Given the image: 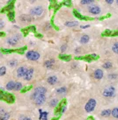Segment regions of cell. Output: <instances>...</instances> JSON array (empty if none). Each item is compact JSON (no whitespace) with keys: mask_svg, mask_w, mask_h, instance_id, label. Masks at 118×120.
Here are the masks:
<instances>
[{"mask_svg":"<svg viewBox=\"0 0 118 120\" xmlns=\"http://www.w3.org/2000/svg\"><path fill=\"white\" fill-rule=\"evenodd\" d=\"M15 85H16V82H13V81H11L8 83L6 84V90L11 91V90H14L15 89Z\"/></svg>","mask_w":118,"mask_h":120,"instance_id":"cell-15","label":"cell"},{"mask_svg":"<svg viewBox=\"0 0 118 120\" xmlns=\"http://www.w3.org/2000/svg\"><path fill=\"white\" fill-rule=\"evenodd\" d=\"M75 53H79L81 52V49L80 48H79V47H78V48H76V49H75Z\"/></svg>","mask_w":118,"mask_h":120,"instance_id":"cell-42","label":"cell"},{"mask_svg":"<svg viewBox=\"0 0 118 120\" xmlns=\"http://www.w3.org/2000/svg\"><path fill=\"white\" fill-rule=\"evenodd\" d=\"M27 72V68L26 67H20L17 69V76L18 77H25Z\"/></svg>","mask_w":118,"mask_h":120,"instance_id":"cell-8","label":"cell"},{"mask_svg":"<svg viewBox=\"0 0 118 120\" xmlns=\"http://www.w3.org/2000/svg\"><path fill=\"white\" fill-rule=\"evenodd\" d=\"M4 97H5V93L2 90H0V100H4Z\"/></svg>","mask_w":118,"mask_h":120,"instance_id":"cell-37","label":"cell"},{"mask_svg":"<svg viewBox=\"0 0 118 120\" xmlns=\"http://www.w3.org/2000/svg\"><path fill=\"white\" fill-rule=\"evenodd\" d=\"M111 115L115 117V118H118V107H116V108H115V109L112 110Z\"/></svg>","mask_w":118,"mask_h":120,"instance_id":"cell-25","label":"cell"},{"mask_svg":"<svg viewBox=\"0 0 118 120\" xmlns=\"http://www.w3.org/2000/svg\"><path fill=\"white\" fill-rule=\"evenodd\" d=\"M8 18H9V19L12 20V21H14V12L12 11H11L8 12Z\"/></svg>","mask_w":118,"mask_h":120,"instance_id":"cell-30","label":"cell"},{"mask_svg":"<svg viewBox=\"0 0 118 120\" xmlns=\"http://www.w3.org/2000/svg\"><path fill=\"white\" fill-rule=\"evenodd\" d=\"M25 49H26V47H24V48H21V49H20V50H17V52H18V53H24Z\"/></svg>","mask_w":118,"mask_h":120,"instance_id":"cell-43","label":"cell"},{"mask_svg":"<svg viewBox=\"0 0 118 120\" xmlns=\"http://www.w3.org/2000/svg\"><path fill=\"white\" fill-rule=\"evenodd\" d=\"M94 78L97 79V80H101V78H103V75H104V73L101 69H96L94 71Z\"/></svg>","mask_w":118,"mask_h":120,"instance_id":"cell-12","label":"cell"},{"mask_svg":"<svg viewBox=\"0 0 118 120\" xmlns=\"http://www.w3.org/2000/svg\"><path fill=\"white\" fill-rule=\"evenodd\" d=\"M22 87H23L22 83L20 82H16V85H15V89H14V90H16V91L21 90H22Z\"/></svg>","mask_w":118,"mask_h":120,"instance_id":"cell-24","label":"cell"},{"mask_svg":"<svg viewBox=\"0 0 118 120\" xmlns=\"http://www.w3.org/2000/svg\"><path fill=\"white\" fill-rule=\"evenodd\" d=\"M26 57L30 60H37L40 59V53L34 50L27 51L26 53Z\"/></svg>","mask_w":118,"mask_h":120,"instance_id":"cell-3","label":"cell"},{"mask_svg":"<svg viewBox=\"0 0 118 120\" xmlns=\"http://www.w3.org/2000/svg\"><path fill=\"white\" fill-rule=\"evenodd\" d=\"M20 40V34H16V35H13V36H12L7 39V44L10 45V46H15L19 42Z\"/></svg>","mask_w":118,"mask_h":120,"instance_id":"cell-5","label":"cell"},{"mask_svg":"<svg viewBox=\"0 0 118 120\" xmlns=\"http://www.w3.org/2000/svg\"><path fill=\"white\" fill-rule=\"evenodd\" d=\"M48 83L50 84V85H54L57 82V77L55 76V75H52V76H49L48 78Z\"/></svg>","mask_w":118,"mask_h":120,"instance_id":"cell-14","label":"cell"},{"mask_svg":"<svg viewBox=\"0 0 118 120\" xmlns=\"http://www.w3.org/2000/svg\"><path fill=\"white\" fill-rule=\"evenodd\" d=\"M73 12H74V14H75V16H76V17L77 18H78V19H87V18H85V17H83V16H82V15H81V14H79L78 12V11H73Z\"/></svg>","mask_w":118,"mask_h":120,"instance_id":"cell-31","label":"cell"},{"mask_svg":"<svg viewBox=\"0 0 118 120\" xmlns=\"http://www.w3.org/2000/svg\"><path fill=\"white\" fill-rule=\"evenodd\" d=\"M54 63H55V60H46L45 62H44V67L49 68V69H50L53 68L54 66Z\"/></svg>","mask_w":118,"mask_h":120,"instance_id":"cell-13","label":"cell"},{"mask_svg":"<svg viewBox=\"0 0 118 120\" xmlns=\"http://www.w3.org/2000/svg\"><path fill=\"white\" fill-rule=\"evenodd\" d=\"M112 51L115 53H117L118 54V42H115V43L112 46Z\"/></svg>","mask_w":118,"mask_h":120,"instance_id":"cell-28","label":"cell"},{"mask_svg":"<svg viewBox=\"0 0 118 120\" xmlns=\"http://www.w3.org/2000/svg\"><path fill=\"white\" fill-rule=\"evenodd\" d=\"M21 120H32L31 118H29V117H21Z\"/></svg>","mask_w":118,"mask_h":120,"instance_id":"cell-45","label":"cell"},{"mask_svg":"<svg viewBox=\"0 0 118 120\" xmlns=\"http://www.w3.org/2000/svg\"><path fill=\"white\" fill-rule=\"evenodd\" d=\"M67 92V89H66V87H61L59 89L57 90V93L58 95H62V94H64Z\"/></svg>","mask_w":118,"mask_h":120,"instance_id":"cell-21","label":"cell"},{"mask_svg":"<svg viewBox=\"0 0 118 120\" xmlns=\"http://www.w3.org/2000/svg\"><path fill=\"white\" fill-rule=\"evenodd\" d=\"M112 114V110H104L101 111V116L103 117H108L110 115Z\"/></svg>","mask_w":118,"mask_h":120,"instance_id":"cell-18","label":"cell"},{"mask_svg":"<svg viewBox=\"0 0 118 120\" xmlns=\"http://www.w3.org/2000/svg\"><path fill=\"white\" fill-rule=\"evenodd\" d=\"M112 63L111 62H105L103 65H102V68H105V69H109V68H112Z\"/></svg>","mask_w":118,"mask_h":120,"instance_id":"cell-26","label":"cell"},{"mask_svg":"<svg viewBox=\"0 0 118 120\" xmlns=\"http://www.w3.org/2000/svg\"><path fill=\"white\" fill-rule=\"evenodd\" d=\"M4 101H6L7 103H13L14 102V97L11 94L5 93V97H4Z\"/></svg>","mask_w":118,"mask_h":120,"instance_id":"cell-16","label":"cell"},{"mask_svg":"<svg viewBox=\"0 0 118 120\" xmlns=\"http://www.w3.org/2000/svg\"><path fill=\"white\" fill-rule=\"evenodd\" d=\"M4 26V22L0 19V28H3Z\"/></svg>","mask_w":118,"mask_h":120,"instance_id":"cell-41","label":"cell"},{"mask_svg":"<svg viewBox=\"0 0 118 120\" xmlns=\"http://www.w3.org/2000/svg\"><path fill=\"white\" fill-rule=\"evenodd\" d=\"M9 118H10V113L0 109V120H9Z\"/></svg>","mask_w":118,"mask_h":120,"instance_id":"cell-10","label":"cell"},{"mask_svg":"<svg viewBox=\"0 0 118 120\" xmlns=\"http://www.w3.org/2000/svg\"><path fill=\"white\" fill-rule=\"evenodd\" d=\"M18 63V61L16 60H10V62H9V66L11 67H14V66H16Z\"/></svg>","mask_w":118,"mask_h":120,"instance_id":"cell-34","label":"cell"},{"mask_svg":"<svg viewBox=\"0 0 118 120\" xmlns=\"http://www.w3.org/2000/svg\"><path fill=\"white\" fill-rule=\"evenodd\" d=\"M96 100L94 99V98H91L89 99L88 102L86 103L85 106V110L86 112H92L93 110L95 109V106H96Z\"/></svg>","mask_w":118,"mask_h":120,"instance_id":"cell-2","label":"cell"},{"mask_svg":"<svg viewBox=\"0 0 118 120\" xmlns=\"http://www.w3.org/2000/svg\"><path fill=\"white\" fill-rule=\"evenodd\" d=\"M64 25L68 27H74L78 26V21H67V22H65Z\"/></svg>","mask_w":118,"mask_h":120,"instance_id":"cell-19","label":"cell"},{"mask_svg":"<svg viewBox=\"0 0 118 120\" xmlns=\"http://www.w3.org/2000/svg\"><path fill=\"white\" fill-rule=\"evenodd\" d=\"M35 1H36V0H30V1H29V2H30V3H34V2H35Z\"/></svg>","mask_w":118,"mask_h":120,"instance_id":"cell-46","label":"cell"},{"mask_svg":"<svg viewBox=\"0 0 118 120\" xmlns=\"http://www.w3.org/2000/svg\"><path fill=\"white\" fill-rule=\"evenodd\" d=\"M49 2H52V0H49Z\"/></svg>","mask_w":118,"mask_h":120,"instance_id":"cell-50","label":"cell"},{"mask_svg":"<svg viewBox=\"0 0 118 120\" xmlns=\"http://www.w3.org/2000/svg\"><path fill=\"white\" fill-rule=\"evenodd\" d=\"M105 1H106V3L108 4H112L114 3L115 0H105Z\"/></svg>","mask_w":118,"mask_h":120,"instance_id":"cell-40","label":"cell"},{"mask_svg":"<svg viewBox=\"0 0 118 120\" xmlns=\"http://www.w3.org/2000/svg\"><path fill=\"white\" fill-rule=\"evenodd\" d=\"M57 104H58V100L57 98H53V99L49 102V106L50 107H56V106H57Z\"/></svg>","mask_w":118,"mask_h":120,"instance_id":"cell-22","label":"cell"},{"mask_svg":"<svg viewBox=\"0 0 118 120\" xmlns=\"http://www.w3.org/2000/svg\"><path fill=\"white\" fill-rule=\"evenodd\" d=\"M103 35L104 36H110V35H112V32L110 30H106L103 33Z\"/></svg>","mask_w":118,"mask_h":120,"instance_id":"cell-36","label":"cell"},{"mask_svg":"<svg viewBox=\"0 0 118 120\" xmlns=\"http://www.w3.org/2000/svg\"><path fill=\"white\" fill-rule=\"evenodd\" d=\"M20 20H21V22H25V23H28V22H31L33 19L31 17L30 15H27V14H24V15H21L20 16Z\"/></svg>","mask_w":118,"mask_h":120,"instance_id":"cell-11","label":"cell"},{"mask_svg":"<svg viewBox=\"0 0 118 120\" xmlns=\"http://www.w3.org/2000/svg\"><path fill=\"white\" fill-rule=\"evenodd\" d=\"M43 13V8L41 6H36L30 10V14L33 16H41Z\"/></svg>","mask_w":118,"mask_h":120,"instance_id":"cell-6","label":"cell"},{"mask_svg":"<svg viewBox=\"0 0 118 120\" xmlns=\"http://www.w3.org/2000/svg\"><path fill=\"white\" fill-rule=\"evenodd\" d=\"M88 11L93 15H99L101 13V8L98 5H90L88 7Z\"/></svg>","mask_w":118,"mask_h":120,"instance_id":"cell-7","label":"cell"},{"mask_svg":"<svg viewBox=\"0 0 118 120\" xmlns=\"http://www.w3.org/2000/svg\"><path fill=\"white\" fill-rule=\"evenodd\" d=\"M33 76H34V68H29V69H27V72L24 78L26 81L29 82L33 79Z\"/></svg>","mask_w":118,"mask_h":120,"instance_id":"cell-9","label":"cell"},{"mask_svg":"<svg viewBox=\"0 0 118 120\" xmlns=\"http://www.w3.org/2000/svg\"><path fill=\"white\" fill-rule=\"evenodd\" d=\"M39 111H40V117H39V119L48 120V115H49V113L46 112V111H42L41 110H39Z\"/></svg>","mask_w":118,"mask_h":120,"instance_id":"cell-17","label":"cell"},{"mask_svg":"<svg viewBox=\"0 0 118 120\" xmlns=\"http://www.w3.org/2000/svg\"><path fill=\"white\" fill-rule=\"evenodd\" d=\"M89 40H90V37L88 36V35H86V34H85V35H83V36L80 38V43L86 44L88 41H89Z\"/></svg>","mask_w":118,"mask_h":120,"instance_id":"cell-20","label":"cell"},{"mask_svg":"<svg viewBox=\"0 0 118 120\" xmlns=\"http://www.w3.org/2000/svg\"><path fill=\"white\" fill-rule=\"evenodd\" d=\"M4 33H0V37L4 36Z\"/></svg>","mask_w":118,"mask_h":120,"instance_id":"cell-47","label":"cell"},{"mask_svg":"<svg viewBox=\"0 0 118 120\" xmlns=\"http://www.w3.org/2000/svg\"><path fill=\"white\" fill-rule=\"evenodd\" d=\"M6 73V68L5 67H1L0 68V76H3Z\"/></svg>","mask_w":118,"mask_h":120,"instance_id":"cell-29","label":"cell"},{"mask_svg":"<svg viewBox=\"0 0 118 120\" xmlns=\"http://www.w3.org/2000/svg\"><path fill=\"white\" fill-rule=\"evenodd\" d=\"M94 3V0H81V4H91Z\"/></svg>","mask_w":118,"mask_h":120,"instance_id":"cell-27","label":"cell"},{"mask_svg":"<svg viewBox=\"0 0 118 120\" xmlns=\"http://www.w3.org/2000/svg\"><path fill=\"white\" fill-rule=\"evenodd\" d=\"M81 29H85V28H89L90 26L89 25H85V26H81Z\"/></svg>","mask_w":118,"mask_h":120,"instance_id":"cell-44","label":"cell"},{"mask_svg":"<svg viewBox=\"0 0 118 120\" xmlns=\"http://www.w3.org/2000/svg\"><path fill=\"white\" fill-rule=\"evenodd\" d=\"M46 92H47L46 88L41 86L37 87V88L34 89V93L32 94V96H31V98L35 103V104L41 105L46 101Z\"/></svg>","mask_w":118,"mask_h":120,"instance_id":"cell-1","label":"cell"},{"mask_svg":"<svg viewBox=\"0 0 118 120\" xmlns=\"http://www.w3.org/2000/svg\"><path fill=\"white\" fill-rule=\"evenodd\" d=\"M60 59L64 60H71V56H69V55H64V54H61L60 56Z\"/></svg>","mask_w":118,"mask_h":120,"instance_id":"cell-32","label":"cell"},{"mask_svg":"<svg viewBox=\"0 0 118 120\" xmlns=\"http://www.w3.org/2000/svg\"><path fill=\"white\" fill-rule=\"evenodd\" d=\"M108 78L109 79H111V80H115L117 78V75L116 74H110V75H108Z\"/></svg>","mask_w":118,"mask_h":120,"instance_id":"cell-33","label":"cell"},{"mask_svg":"<svg viewBox=\"0 0 118 120\" xmlns=\"http://www.w3.org/2000/svg\"><path fill=\"white\" fill-rule=\"evenodd\" d=\"M115 2H116V4H117V5H118V0H115Z\"/></svg>","mask_w":118,"mask_h":120,"instance_id":"cell-49","label":"cell"},{"mask_svg":"<svg viewBox=\"0 0 118 120\" xmlns=\"http://www.w3.org/2000/svg\"><path fill=\"white\" fill-rule=\"evenodd\" d=\"M87 120H94V119H93V117H89Z\"/></svg>","mask_w":118,"mask_h":120,"instance_id":"cell-48","label":"cell"},{"mask_svg":"<svg viewBox=\"0 0 118 120\" xmlns=\"http://www.w3.org/2000/svg\"><path fill=\"white\" fill-rule=\"evenodd\" d=\"M12 9H13V3L12 2V3H11V4H9V5L5 7L4 10H2V12H5V11H11Z\"/></svg>","mask_w":118,"mask_h":120,"instance_id":"cell-23","label":"cell"},{"mask_svg":"<svg viewBox=\"0 0 118 120\" xmlns=\"http://www.w3.org/2000/svg\"><path fill=\"white\" fill-rule=\"evenodd\" d=\"M31 88H32V86H28V87H27V88H25L24 90H22V93H25V92H27V90H30Z\"/></svg>","mask_w":118,"mask_h":120,"instance_id":"cell-39","label":"cell"},{"mask_svg":"<svg viewBox=\"0 0 118 120\" xmlns=\"http://www.w3.org/2000/svg\"><path fill=\"white\" fill-rule=\"evenodd\" d=\"M115 87L109 86V87H108V88H106V89L103 90L102 95H103V97H112L115 95Z\"/></svg>","mask_w":118,"mask_h":120,"instance_id":"cell-4","label":"cell"},{"mask_svg":"<svg viewBox=\"0 0 118 120\" xmlns=\"http://www.w3.org/2000/svg\"><path fill=\"white\" fill-rule=\"evenodd\" d=\"M64 4L67 5V6H70L71 5V0H64Z\"/></svg>","mask_w":118,"mask_h":120,"instance_id":"cell-38","label":"cell"},{"mask_svg":"<svg viewBox=\"0 0 118 120\" xmlns=\"http://www.w3.org/2000/svg\"><path fill=\"white\" fill-rule=\"evenodd\" d=\"M66 49H67V45L66 44H64V45H62L60 47V50L62 53H64L65 51H66Z\"/></svg>","mask_w":118,"mask_h":120,"instance_id":"cell-35","label":"cell"}]
</instances>
